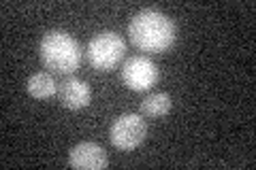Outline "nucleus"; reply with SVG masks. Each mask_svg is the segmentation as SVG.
<instances>
[{
  "instance_id": "obj_2",
  "label": "nucleus",
  "mask_w": 256,
  "mask_h": 170,
  "mask_svg": "<svg viewBox=\"0 0 256 170\" xmlns=\"http://www.w3.org/2000/svg\"><path fill=\"white\" fill-rule=\"evenodd\" d=\"M38 58H41L43 66L54 72V75H66L70 77L73 72L82 66V45L77 43L68 32L64 30H50L43 34L41 43H38Z\"/></svg>"
},
{
  "instance_id": "obj_8",
  "label": "nucleus",
  "mask_w": 256,
  "mask_h": 170,
  "mask_svg": "<svg viewBox=\"0 0 256 170\" xmlns=\"http://www.w3.org/2000/svg\"><path fill=\"white\" fill-rule=\"evenodd\" d=\"M58 83H56V79L52 72H34L28 81H26V90L32 98L36 100H47L52 98V96H58Z\"/></svg>"
},
{
  "instance_id": "obj_7",
  "label": "nucleus",
  "mask_w": 256,
  "mask_h": 170,
  "mask_svg": "<svg viewBox=\"0 0 256 170\" xmlns=\"http://www.w3.org/2000/svg\"><path fill=\"white\" fill-rule=\"evenodd\" d=\"M90 98H92L90 85H88L84 79L66 77L58 87V100H60L62 107L68 109V111L86 109L88 104H90Z\"/></svg>"
},
{
  "instance_id": "obj_5",
  "label": "nucleus",
  "mask_w": 256,
  "mask_h": 170,
  "mask_svg": "<svg viewBox=\"0 0 256 170\" xmlns=\"http://www.w3.org/2000/svg\"><path fill=\"white\" fill-rule=\"evenodd\" d=\"M158 66L146 55H132L122 66V81L132 92H150L158 83Z\"/></svg>"
},
{
  "instance_id": "obj_3",
  "label": "nucleus",
  "mask_w": 256,
  "mask_h": 170,
  "mask_svg": "<svg viewBox=\"0 0 256 170\" xmlns=\"http://www.w3.org/2000/svg\"><path fill=\"white\" fill-rule=\"evenodd\" d=\"M126 55V40L118 32H98L86 47V58L98 72H111Z\"/></svg>"
},
{
  "instance_id": "obj_1",
  "label": "nucleus",
  "mask_w": 256,
  "mask_h": 170,
  "mask_svg": "<svg viewBox=\"0 0 256 170\" xmlns=\"http://www.w3.org/2000/svg\"><path fill=\"white\" fill-rule=\"evenodd\" d=\"M128 38L139 51L164 53L173 47L178 30L164 13L156 9H143L128 23Z\"/></svg>"
},
{
  "instance_id": "obj_9",
  "label": "nucleus",
  "mask_w": 256,
  "mask_h": 170,
  "mask_svg": "<svg viewBox=\"0 0 256 170\" xmlns=\"http://www.w3.org/2000/svg\"><path fill=\"white\" fill-rule=\"evenodd\" d=\"M171 96L166 92H156V94H150L146 96V100L141 102L139 113L148 119H158V117H164L166 113L171 111Z\"/></svg>"
},
{
  "instance_id": "obj_6",
  "label": "nucleus",
  "mask_w": 256,
  "mask_h": 170,
  "mask_svg": "<svg viewBox=\"0 0 256 170\" xmlns=\"http://www.w3.org/2000/svg\"><path fill=\"white\" fill-rule=\"evenodd\" d=\"M68 164L77 170H102L107 168V151L96 143H79L68 153Z\"/></svg>"
},
{
  "instance_id": "obj_4",
  "label": "nucleus",
  "mask_w": 256,
  "mask_h": 170,
  "mask_svg": "<svg viewBox=\"0 0 256 170\" xmlns=\"http://www.w3.org/2000/svg\"><path fill=\"white\" fill-rule=\"evenodd\" d=\"M148 124L141 113H124L109 128L111 145L120 151H132L146 141Z\"/></svg>"
}]
</instances>
